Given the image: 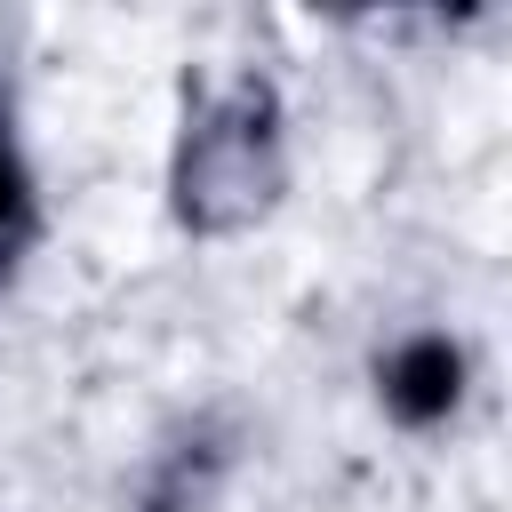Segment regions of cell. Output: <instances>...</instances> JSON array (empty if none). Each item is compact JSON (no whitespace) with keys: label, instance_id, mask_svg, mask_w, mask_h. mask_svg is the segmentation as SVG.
<instances>
[{"label":"cell","instance_id":"cell-1","mask_svg":"<svg viewBox=\"0 0 512 512\" xmlns=\"http://www.w3.org/2000/svg\"><path fill=\"white\" fill-rule=\"evenodd\" d=\"M280 192V128H272V88L240 80L224 88L176 152V216L200 232H232L264 216Z\"/></svg>","mask_w":512,"mask_h":512},{"label":"cell","instance_id":"cell-2","mask_svg":"<svg viewBox=\"0 0 512 512\" xmlns=\"http://www.w3.org/2000/svg\"><path fill=\"white\" fill-rule=\"evenodd\" d=\"M456 392H464V352H456L448 336H408V344L384 360V408H392L400 424L448 416Z\"/></svg>","mask_w":512,"mask_h":512},{"label":"cell","instance_id":"cell-3","mask_svg":"<svg viewBox=\"0 0 512 512\" xmlns=\"http://www.w3.org/2000/svg\"><path fill=\"white\" fill-rule=\"evenodd\" d=\"M24 232H32V184H24V168H16V152L0 144V264L24 248Z\"/></svg>","mask_w":512,"mask_h":512}]
</instances>
